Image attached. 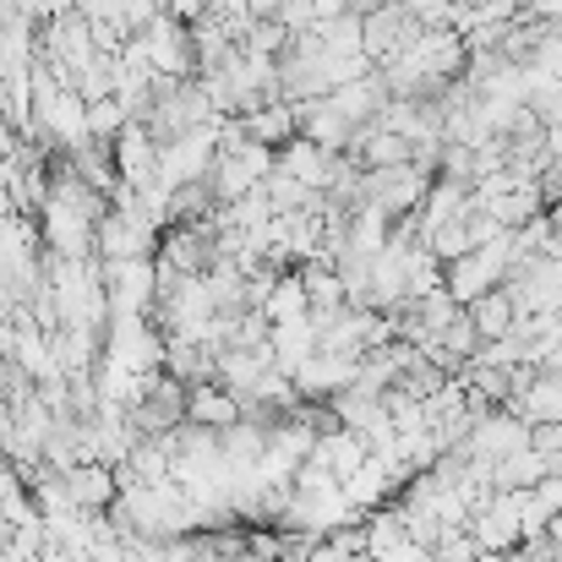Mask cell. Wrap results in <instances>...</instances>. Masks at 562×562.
Returning a JSON list of instances; mask_svg holds the SVG:
<instances>
[{"instance_id":"obj_25","label":"cell","mask_w":562,"mask_h":562,"mask_svg":"<svg viewBox=\"0 0 562 562\" xmlns=\"http://www.w3.org/2000/svg\"><path fill=\"white\" fill-rule=\"evenodd\" d=\"M154 5H159V11H165V5H170V0H154Z\"/></svg>"},{"instance_id":"obj_8","label":"cell","mask_w":562,"mask_h":562,"mask_svg":"<svg viewBox=\"0 0 562 562\" xmlns=\"http://www.w3.org/2000/svg\"><path fill=\"white\" fill-rule=\"evenodd\" d=\"M356 376H361V356H328V350H317L312 361H301L290 372V382H295V393L306 404H328L345 387H356Z\"/></svg>"},{"instance_id":"obj_19","label":"cell","mask_w":562,"mask_h":562,"mask_svg":"<svg viewBox=\"0 0 562 562\" xmlns=\"http://www.w3.org/2000/svg\"><path fill=\"white\" fill-rule=\"evenodd\" d=\"M257 317H262L268 328L306 317V284H301V273H295V268H284V273L273 279V290H268V301L257 306Z\"/></svg>"},{"instance_id":"obj_16","label":"cell","mask_w":562,"mask_h":562,"mask_svg":"<svg viewBox=\"0 0 562 562\" xmlns=\"http://www.w3.org/2000/svg\"><path fill=\"white\" fill-rule=\"evenodd\" d=\"M240 132H246V143H262V148H284L290 137H301V126H295V104L290 99H273V104H257V110H246L240 115Z\"/></svg>"},{"instance_id":"obj_15","label":"cell","mask_w":562,"mask_h":562,"mask_svg":"<svg viewBox=\"0 0 562 562\" xmlns=\"http://www.w3.org/2000/svg\"><path fill=\"white\" fill-rule=\"evenodd\" d=\"M60 481H66V497H71L77 514H110V503H115V492H121L110 464H77V470H66Z\"/></svg>"},{"instance_id":"obj_5","label":"cell","mask_w":562,"mask_h":562,"mask_svg":"<svg viewBox=\"0 0 562 562\" xmlns=\"http://www.w3.org/2000/svg\"><path fill=\"white\" fill-rule=\"evenodd\" d=\"M530 448V426L514 415V409H486L470 431H464V442L453 448L459 459H481V464H503V459H514V453H525Z\"/></svg>"},{"instance_id":"obj_11","label":"cell","mask_w":562,"mask_h":562,"mask_svg":"<svg viewBox=\"0 0 562 562\" xmlns=\"http://www.w3.org/2000/svg\"><path fill=\"white\" fill-rule=\"evenodd\" d=\"M404 481H409L404 470H393V464H382V459H367L339 492H345V503H350L356 514H376V508L393 503V492H398Z\"/></svg>"},{"instance_id":"obj_9","label":"cell","mask_w":562,"mask_h":562,"mask_svg":"<svg viewBox=\"0 0 562 562\" xmlns=\"http://www.w3.org/2000/svg\"><path fill=\"white\" fill-rule=\"evenodd\" d=\"M110 165H115V176L126 187H148L159 176V143H154V132L143 121H126L121 137L110 143Z\"/></svg>"},{"instance_id":"obj_4","label":"cell","mask_w":562,"mask_h":562,"mask_svg":"<svg viewBox=\"0 0 562 562\" xmlns=\"http://www.w3.org/2000/svg\"><path fill=\"white\" fill-rule=\"evenodd\" d=\"M213 154H218V121H207V126H196L187 137L165 143V148H159V176H154V181L170 187V191L196 187V181H207Z\"/></svg>"},{"instance_id":"obj_20","label":"cell","mask_w":562,"mask_h":562,"mask_svg":"<svg viewBox=\"0 0 562 562\" xmlns=\"http://www.w3.org/2000/svg\"><path fill=\"white\" fill-rule=\"evenodd\" d=\"M464 312H470V323H475L481 345H492V339H508V334H514V323H519V312H514V301H508L503 290L481 295V301H475V306H464Z\"/></svg>"},{"instance_id":"obj_22","label":"cell","mask_w":562,"mask_h":562,"mask_svg":"<svg viewBox=\"0 0 562 562\" xmlns=\"http://www.w3.org/2000/svg\"><path fill=\"white\" fill-rule=\"evenodd\" d=\"M279 5H284V0H246L251 16H279Z\"/></svg>"},{"instance_id":"obj_3","label":"cell","mask_w":562,"mask_h":562,"mask_svg":"<svg viewBox=\"0 0 562 562\" xmlns=\"http://www.w3.org/2000/svg\"><path fill=\"white\" fill-rule=\"evenodd\" d=\"M104 279V306L110 317H148L159 306V279H154V257H132V262H99Z\"/></svg>"},{"instance_id":"obj_2","label":"cell","mask_w":562,"mask_h":562,"mask_svg":"<svg viewBox=\"0 0 562 562\" xmlns=\"http://www.w3.org/2000/svg\"><path fill=\"white\" fill-rule=\"evenodd\" d=\"M38 240L49 246V257L55 262H93V213H82V207H71V202H55V196H44V207H38Z\"/></svg>"},{"instance_id":"obj_17","label":"cell","mask_w":562,"mask_h":562,"mask_svg":"<svg viewBox=\"0 0 562 562\" xmlns=\"http://www.w3.org/2000/svg\"><path fill=\"white\" fill-rule=\"evenodd\" d=\"M240 420V398L218 382H196L187 387V426H202V431H224Z\"/></svg>"},{"instance_id":"obj_26","label":"cell","mask_w":562,"mask_h":562,"mask_svg":"<svg viewBox=\"0 0 562 562\" xmlns=\"http://www.w3.org/2000/svg\"><path fill=\"white\" fill-rule=\"evenodd\" d=\"M514 5H525V0H514Z\"/></svg>"},{"instance_id":"obj_6","label":"cell","mask_w":562,"mask_h":562,"mask_svg":"<svg viewBox=\"0 0 562 562\" xmlns=\"http://www.w3.org/2000/svg\"><path fill=\"white\" fill-rule=\"evenodd\" d=\"M137 44H143V55H148V71H154V77H176V82L196 77V55H191L187 22H176V16H165V11H159V16L137 33Z\"/></svg>"},{"instance_id":"obj_23","label":"cell","mask_w":562,"mask_h":562,"mask_svg":"<svg viewBox=\"0 0 562 562\" xmlns=\"http://www.w3.org/2000/svg\"><path fill=\"white\" fill-rule=\"evenodd\" d=\"M547 547H562V514L547 519Z\"/></svg>"},{"instance_id":"obj_24","label":"cell","mask_w":562,"mask_h":562,"mask_svg":"<svg viewBox=\"0 0 562 562\" xmlns=\"http://www.w3.org/2000/svg\"><path fill=\"white\" fill-rule=\"evenodd\" d=\"M453 5H470V11H475V5H486V0H453Z\"/></svg>"},{"instance_id":"obj_18","label":"cell","mask_w":562,"mask_h":562,"mask_svg":"<svg viewBox=\"0 0 562 562\" xmlns=\"http://www.w3.org/2000/svg\"><path fill=\"white\" fill-rule=\"evenodd\" d=\"M268 356H273V367L290 376L301 361H312L317 356V323H312V312L306 317H295V323H279V328H268Z\"/></svg>"},{"instance_id":"obj_7","label":"cell","mask_w":562,"mask_h":562,"mask_svg":"<svg viewBox=\"0 0 562 562\" xmlns=\"http://www.w3.org/2000/svg\"><path fill=\"white\" fill-rule=\"evenodd\" d=\"M431 187V176L420 165H393V170H367L361 176V202L382 207L387 218H409L420 207V196Z\"/></svg>"},{"instance_id":"obj_13","label":"cell","mask_w":562,"mask_h":562,"mask_svg":"<svg viewBox=\"0 0 562 562\" xmlns=\"http://www.w3.org/2000/svg\"><path fill=\"white\" fill-rule=\"evenodd\" d=\"M382 104H387V82H382L376 71H367V77H356V82H345V88H334V93H328V110H334L339 121H350L356 132H361V126H372Z\"/></svg>"},{"instance_id":"obj_12","label":"cell","mask_w":562,"mask_h":562,"mask_svg":"<svg viewBox=\"0 0 562 562\" xmlns=\"http://www.w3.org/2000/svg\"><path fill=\"white\" fill-rule=\"evenodd\" d=\"M508 409L536 431V426H562V376L552 372H530V382L508 398Z\"/></svg>"},{"instance_id":"obj_1","label":"cell","mask_w":562,"mask_h":562,"mask_svg":"<svg viewBox=\"0 0 562 562\" xmlns=\"http://www.w3.org/2000/svg\"><path fill=\"white\" fill-rule=\"evenodd\" d=\"M508 268H514V240H508V229H503L497 240H486V246L464 251L459 262H448V268H442V290H448L459 306H475L481 295L503 290Z\"/></svg>"},{"instance_id":"obj_21","label":"cell","mask_w":562,"mask_h":562,"mask_svg":"<svg viewBox=\"0 0 562 562\" xmlns=\"http://www.w3.org/2000/svg\"><path fill=\"white\" fill-rule=\"evenodd\" d=\"M44 16L60 22V16H77V0H44Z\"/></svg>"},{"instance_id":"obj_14","label":"cell","mask_w":562,"mask_h":562,"mask_svg":"<svg viewBox=\"0 0 562 562\" xmlns=\"http://www.w3.org/2000/svg\"><path fill=\"white\" fill-rule=\"evenodd\" d=\"M339 154H323L317 143H306V137H290L279 154H273V170L279 176H290V181H301L306 191H317L323 196V187H328V165H334Z\"/></svg>"},{"instance_id":"obj_10","label":"cell","mask_w":562,"mask_h":562,"mask_svg":"<svg viewBox=\"0 0 562 562\" xmlns=\"http://www.w3.org/2000/svg\"><path fill=\"white\" fill-rule=\"evenodd\" d=\"M317 470H328L339 486L372 459V448H367V437H356V431H345V426H328V431H317V442H312V453H306Z\"/></svg>"}]
</instances>
